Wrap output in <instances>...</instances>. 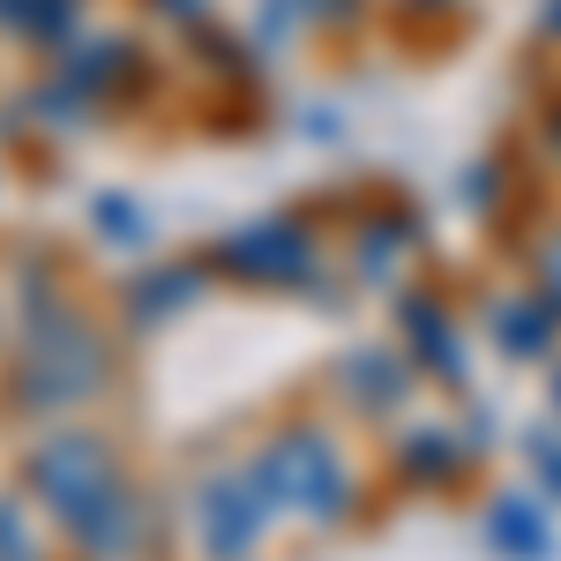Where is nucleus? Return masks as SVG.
I'll return each mask as SVG.
<instances>
[{
  "label": "nucleus",
  "mask_w": 561,
  "mask_h": 561,
  "mask_svg": "<svg viewBox=\"0 0 561 561\" xmlns=\"http://www.w3.org/2000/svg\"><path fill=\"white\" fill-rule=\"evenodd\" d=\"M217 262L232 270V277H248V285H307L314 277V240H307L293 217H262L248 232H232Z\"/></svg>",
  "instance_id": "nucleus-4"
},
{
  "label": "nucleus",
  "mask_w": 561,
  "mask_h": 561,
  "mask_svg": "<svg viewBox=\"0 0 561 561\" xmlns=\"http://www.w3.org/2000/svg\"><path fill=\"white\" fill-rule=\"evenodd\" d=\"M23 494L83 561H135L150 539V510L128 457L98 427H53L23 449Z\"/></svg>",
  "instance_id": "nucleus-1"
},
{
  "label": "nucleus",
  "mask_w": 561,
  "mask_h": 561,
  "mask_svg": "<svg viewBox=\"0 0 561 561\" xmlns=\"http://www.w3.org/2000/svg\"><path fill=\"white\" fill-rule=\"evenodd\" d=\"M502 345L510 352H539L547 345V314H539V307H502Z\"/></svg>",
  "instance_id": "nucleus-9"
},
{
  "label": "nucleus",
  "mask_w": 561,
  "mask_h": 561,
  "mask_svg": "<svg viewBox=\"0 0 561 561\" xmlns=\"http://www.w3.org/2000/svg\"><path fill=\"white\" fill-rule=\"evenodd\" d=\"M45 531H53V524L31 510V494H23V486H15V494H0V561H53Z\"/></svg>",
  "instance_id": "nucleus-6"
},
{
  "label": "nucleus",
  "mask_w": 561,
  "mask_h": 561,
  "mask_svg": "<svg viewBox=\"0 0 561 561\" xmlns=\"http://www.w3.org/2000/svg\"><path fill=\"white\" fill-rule=\"evenodd\" d=\"M554 31H561V0H554Z\"/></svg>",
  "instance_id": "nucleus-14"
},
{
  "label": "nucleus",
  "mask_w": 561,
  "mask_h": 561,
  "mask_svg": "<svg viewBox=\"0 0 561 561\" xmlns=\"http://www.w3.org/2000/svg\"><path fill=\"white\" fill-rule=\"evenodd\" d=\"M449 465H457V449H449L442 434H420V442H412V472H449Z\"/></svg>",
  "instance_id": "nucleus-10"
},
{
  "label": "nucleus",
  "mask_w": 561,
  "mask_h": 561,
  "mask_svg": "<svg viewBox=\"0 0 561 561\" xmlns=\"http://www.w3.org/2000/svg\"><path fill=\"white\" fill-rule=\"evenodd\" d=\"M262 524H270V510H262L255 479L232 472V479H203V494H195V531H203V554L210 561H248L262 539Z\"/></svg>",
  "instance_id": "nucleus-5"
},
{
  "label": "nucleus",
  "mask_w": 561,
  "mask_h": 561,
  "mask_svg": "<svg viewBox=\"0 0 561 561\" xmlns=\"http://www.w3.org/2000/svg\"><path fill=\"white\" fill-rule=\"evenodd\" d=\"M165 8H180V15H187V8H195V0H165Z\"/></svg>",
  "instance_id": "nucleus-12"
},
{
  "label": "nucleus",
  "mask_w": 561,
  "mask_h": 561,
  "mask_svg": "<svg viewBox=\"0 0 561 561\" xmlns=\"http://www.w3.org/2000/svg\"><path fill=\"white\" fill-rule=\"evenodd\" d=\"M8 330H15V359H8V389H0L8 412H23V420H68V412H83L90 397L113 389V345H105V330L76 307V293L53 270H38V285L8 307Z\"/></svg>",
  "instance_id": "nucleus-2"
},
{
  "label": "nucleus",
  "mask_w": 561,
  "mask_h": 561,
  "mask_svg": "<svg viewBox=\"0 0 561 561\" xmlns=\"http://www.w3.org/2000/svg\"><path fill=\"white\" fill-rule=\"evenodd\" d=\"M404 314H412V345L427 352V359H442V367H457V345L442 337V307L434 300H404Z\"/></svg>",
  "instance_id": "nucleus-8"
},
{
  "label": "nucleus",
  "mask_w": 561,
  "mask_h": 561,
  "mask_svg": "<svg viewBox=\"0 0 561 561\" xmlns=\"http://www.w3.org/2000/svg\"><path fill=\"white\" fill-rule=\"evenodd\" d=\"M539 270H547V293H554V307H561V240L547 248V262H539Z\"/></svg>",
  "instance_id": "nucleus-11"
},
{
  "label": "nucleus",
  "mask_w": 561,
  "mask_h": 561,
  "mask_svg": "<svg viewBox=\"0 0 561 561\" xmlns=\"http://www.w3.org/2000/svg\"><path fill=\"white\" fill-rule=\"evenodd\" d=\"M554 397H561V382H554Z\"/></svg>",
  "instance_id": "nucleus-15"
},
{
  "label": "nucleus",
  "mask_w": 561,
  "mask_h": 561,
  "mask_svg": "<svg viewBox=\"0 0 561 561\" xmlns=\"http://www.w3.org/2000/svg\"><path fill=\"white\" fill-rule=\"evenodd\" d=\"M248 479H255L262 510H300V517H314V524H337L345 502H352L345 465H337V449H330L314 427L277 434L255 465H248Z\"/></svg>",
  "instance_id": "nucleus-3"
},
{
  "label": "nucleus",
  "mask_w": 561,
  "mask_h": 561,
  "mask_svg": "<svg viewBox=\"0 0 561 561\" xmlns=\"http://www.w3.org/2000/svg\"><path fill=\"white\" fill-rule=\"evenodd\" d=\"M494 539L524 561H547V524H539V510H524V502H502L494 510Z\"/></svg>",
  "instance_id": "nucleus-7"
},
{
  "label": "nucleus",
  "mask_w": 561,
  "mask_h": 561,
  "mask_svg": "<svg viewBox=\"0 0 561 561\" xmlns=\"http://www.w3.org/2000/svg\"><path fill=\"white\" fill-rule=\"evenodd\" d=\"M0 337H8V300H0Z\"/></svg>",
  "instance_id": "nucleus-13"
}]
</instances>
